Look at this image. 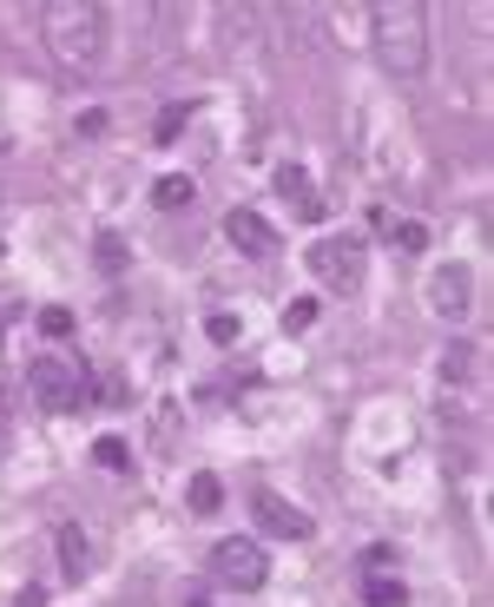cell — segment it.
<instances>
[{
    "label": "cell",
    "mask_w": 494,
    "mask_h": 607,
    "mask_svg": "<svg viewBox=\"0 0 494 607\" xmlns=\"http://www.w3.org/2000/svg\"><path fill=\"white\" fill-rule=\"evenodd\" d=\"M224 238L244 251V258H277L284 251V238H277V225L264 218V212H251V205H238V212H224Z\"/></svg>",
    "instance_id": "obj_6"
},
{
    "label": "cell",
    "mask_w": 494,
    "mask_h": 607,
    "mask_svg": "<svg viewBox=\"0 0 494 607\" xmlns=\"http://www.w3.org/2000/svg\"><path fill=\"white\" fill-rule=\"evenodd\" d=\"M363 601L370 607H409V588H403L396 575H370V582H363Z\"/></svg>",
    "instance_id": "obj_14"
},
{
    "label": "cell",
    "mask_w": 494,
    "mask_h": 607,
    "mask_svg": "<svg viewBox=\"0 0 494 607\" xmlns=\"http://www.w3.org/2000/svg\"><path fill=\"white\" fill-rule=\"evenodd\" d=\"M53 549H59V575H66V582H86V568H92V549H86V529H79V522H59V535H53Z\"/></svg>",
    "instance_id": "obj_10"
},
{
    "label": "cell",
    "mask_w": 494,
    "mask_h": 607,
    "mask_svg": "<svg viewBox=\"0 0 494 607\" xmlns=\"http://www.w3.org/2000/svg\"><path fill=\"white\" fill-rule=\"evenodd\" d=\"M92 463L112 469V476H125V469H132V449H125L119 436H99V443H92Z\"/></svg>",
    "instance_id": "obj_15"
},
{
    "label": "cell",
    "mask_w": 494,
    "mask_h": 607,
    "mask_svg": "<svg viewBox=\"0 0 494 607\" xmlns=\"http://www.w3.org/2000/svg\"><path fill=\"white\" fill-rule=\"evenodd\" d=\"M99 264H106V271H125V245H119V238H112V231H106V238H99Z\"/></svg>",
    "instance_id": "obj_19"
},
{
    "label": "cell",
    "mask_w": 494,
    "mask_h": 607,
    "mask_svg": "<svg viewBox=\"0 0 494 607\" xmlns=\"http://www.w3.org/2000/svg\"><path fill=\"white\" fill-rule=\"evenodd\" d=\"M469 357H475V350H462V344H455V350L442 357V377H469Z\"/></svg>",
    "instance_id": "obj_21"
},
{
    "label": "cell",
    "mask_w": 494,
    "mask_h": 607,
    "mask_svg": "<svg viewBox=\"0 0 494 607\" xmlns=\"http://www.w3.org/2000/svg\"><path fill=\"white\" fill-rule=\"evenodd\" d=\"M310 324H317V297H297V304L284 311V330L297 337V330H310Z\"/></svg>",
    "instance_id": "obj_17"
},
{
    "label": "cell",
    "mask_w": 494,
    "mask_h": 607,
    "mask_svg": "<svg viewBox=\"0 0 494 607\" xmlns=\"http://www.w3.org/2000/svg\"><path fill=\"white\" fill-rule=\"evenodd\" d=\"M40 330H46V337H73V311L46 304V311H40Z\"/></svg>",
    "instance_id": "obj_18"
},
{
    "label": "cell",
    "mask_w": 494,
    "mask_h": 607,
    "mask_svg": "<svg viewBox=\"0 0 494 607\" xmlns=\"http://www.w3.org/2000/svg\"><path fill=\"white\" fill-rule=\"evenodd\" d=\"M211 575H218L224 588H238V595H257V588L271 582V555H264V542H251V535H224V542L211 549Z\"/></svg>",
    "instance_id": "obj_4"
},
{
    "label": "cell",
    "mask_w": 494,
    "mask_h": 607,
    "mask_svg": "<svg viewBox=\"0 0 494 607\" xmlns=\"http://www.w3.org/2000/svg\"><path fill=\"white\" fill-rule=\"evenodd\" d=\"M185 502H191V516H218L224 483H218V476H191V483H185Z\"/></svg>",
    "instance_id": "obj_13"
},
{
    "label": "cell",
    "mask_w": 494,
    "mask_h": 607,
    "mask_svg": "<svg viewBox=\"0 0 494 607\" xmlns=\"http://www.w3.org/2000/svg\"><path fill=\"white\" fill-rule=\"evenodd\" d=\"M277 198H290V212H297V218H323L317 178H310L304 165H284V172H277Z\"/></svg>",
    "instance_id": "obj_9"
},
{
    "label": "cell",
    "mask_w": 494,
    "mask_h": 607,
    "mask_svg": "<svg viewBox=\"0 0 494 607\" xmlns=\"http://www.w3.org/2000/svg\"><path fill=\"white\" fill-rule=\"evenodd\" d=\"M469 297H475L469 264H442V271L429 278V311H436L442 324H462V317H469Z\"/></svg>",
    "instance_id": "obj_7"
},
{
    "label": "cell",
    "mask_w": 494,
    "mask_h": 607,
    "mask_svg": "<svg viewBox=\"0 0 494 607\" xmlns=\"http://www.w3.org/2000/svg\"><path fill=\"white\" fill-rule=\"evenodd\" d=\"M304 264H310V278L317 284H330V291H356L363 284V238H317L310 251H304Z\"/></svg>",
    "instance_id": "obj_5"
},
{
    "label": "cell",
    "mask_w": 494,
    "mask_h": 607,
    "mask_svg": "<svg viewBox=\"0 0 494 607\" xmlns=\"http://www.w3.org/2000/svg\"><path fill=\"white\" fill-rule=\"evenodd\" d=\"M0 251H7V245H0Z\"/></svg>",
    "instance_id": "obj_25"
},
{
    "label": "cell",
    "mask_w": 494,
    "mask_h": 607,
    "mask_svg": "<svg viewBox=\"0 0 494 607\" xmlns=\"http://www.w3.org/2000/svg\"><path fill=\"white\" fill-rule=\"evenodd\" d=\"M251 516H257V529L277 535V542H304V535H310V516H304L297 502H284L277 489H257V496H251Z\"/></svg>",
    "instance_id": "obj_8"
},
{
    "label": "cell",
    "mask_w": 494,
    "mask_h": 607,
    "mask_svg": "<svg viewBox=\"0 0 494 607\" xmlns=\"http://www.w3.org/2000/svg\"><path fill=\"white\" fill-rule=\"evenodd\" d=\"M191 198H198V185H191L185 172H165V178L152 185V205H158V212H178V205H191Z\"/></svg>",
    "instance_id": "obj_12"
},
{
    "label": "cell",
    "mask_w": 494,
    "mask_h": 607,
    "mask_svg": "<svg viewBox=\"0 0 494 607\" xmlns=\"http://www.w3.org/2000/svg\"><path fill=\"white\" fill-rule=\"evenodd\" d=\"M383 231H389V245L403 251V258H416V251H429V225L422 218H376Z\"/></svg>",
    "instance_id": "obj_11"
},
{
    "label": "cell",
    "mask_w": 494,
    "mask_h": 607,
    "mask_svg": "<svg viewBox=\"0 0 494 607\" xmlns=\"http://www.w3.org/2000/svg\"><path fill=\"white\" fill-rule=\"evenodd\" d=\"M13 607H46V595H40V588H20V595H13Z\"/></svg>",
    "instance_id": "obj_22"
},
{
    "label": "cell",
    "mask_w": 494,
    "mask_h": 607,
    "mask_svg": "<svg viewBox=\"0 0 494 607\" xmlns=\"http://www.w3.org/2000/svg\"><path fill=\"white\" fill-rule=\"evenodd\" d=\"M370 40L389 79L429 73V0H370Z\"/></svg>",
    "instance_id": "obj_2"
},
{
    "label": "cell",
    "mask_w": 494,
    "mask_h": 607,
    "mask_svg": "<svg viewBox=\"0 0 494 607\" xmlns=\"http://www.w3.org/2000/svg\"><path fill=\"white\" fill-rule=\"evenodd\" d=\"M185 119H191V106H185V99H178V106H165V112H158V126H152V139H158V145H172V139L185 132Z\"/></svg>",
    "instance_id": "obj_16"
},
{
    "label": "cell",
    "mask_w": 494,
    "mask_h": 607,
    "mask_svg": "<svg viewBox=\"0 0 494 607\" xmlns=\"http://www.w3.org/2000/svg\"><path fill=\"white\" fill-rule=\"evenodd\" d=\"M185 607H211V601H185Z\"/></svg>",
    "instance_id": "obj_24"
},
{
    "label": "cell",
    "mask_w": 494,
    "mask_h": 607,
    "mask_svg": "<svg viewBox=\"0 0 494 607\" xmlns=\"http://www.w3.org/2000/svg\"><path fill=\"white\" fill-rule=\"evenodd\" d=\"M0 456H7V430H0Z\"/></svg>",
    "instance_id": "obj_23"
},
{
    "label": "cell",
    "mask_w": 494,
    "mask_h": 607,
    "mask_svg": "<svg viewBox=\"0 0 494 607\" xmlns=\"http://www.w3.org/2000/svg\"><path fill=\"white\" fill-rule=\"evenodd\" d=\"M205 330H211V344H238V317H231V311H218Z\"/></svg>",
    "instance_id": "obj_20"
},
{
    "label": "cell",
    "mask_w": 494,
    "mask_h": 607,
    "mask_svg": "<svg viewBox=\"0 0 494 607\" xmlns=\"http://www.w3.org/2000/svg\"><path fill=\"white\" fill-rule=\"evenodd\" d=\"M106 40H112V26H106L99 0H46L40 7V46H46V59L59 73H73V79L99 73Z\"/></svg>",
    "instance_id": "obj_1"
},
{
    "label": "cell",
    "mask_w": 494,
    "mask_h": 607,
    "mask_svg": "<svg viewBox=\"0 0 494 607\" xmlns=\"http://www.w3.org/2000/svg\"><path fill=\"white\" fill-rule=\"evenodd\" d=\"M26 390H33V403H40V410L66 416V410H79V403H86V370H79L66 350H53V357H33V370H26Z\"/></svg>",
    "instance_id": "obj_3"
}]
</instances>
